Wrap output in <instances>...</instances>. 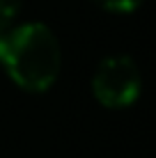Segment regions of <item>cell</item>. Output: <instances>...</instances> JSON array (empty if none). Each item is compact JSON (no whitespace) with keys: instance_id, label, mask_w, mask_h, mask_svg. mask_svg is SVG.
<instances>
[{"instance_id":"obj_3","label":"cell","mask_w":156,"mask_h":158,"mask_svg":"<svg viewBox=\"0 0 156 158\" xmlns=\"http://www.w3.org/2000/svg\"><path fill=\"white\" fill-rule=\"evenodd\" d=\"M21 5H23V0H0V35L9 30V25L21 12Z\"/></svg>"},{"instance_id":"obj_4","label":"cell","mask_w":156,"mask_h":158,"mask_svg":"<svg viewBox=\"0 0 156 158\" xmlns=\"http://www.w3.org/2000/svg\"><path fill=\"white\" fill-rule=\"evenodd\" d=\"M94 2H99L110 12H133L142 5V0H94Z\"/></svg>"},{"instance_id":"obj_1","label":"cell","mask_w":156,"mask_h":158,"mask_svg":"<svg viewBox=\"0 0 156 158\" xmlns=\"http://www.w3.org/2000/svg\"><path fill=\"white\" fill-rule=\"evenodd\" d=\"M0 62L21 89L46 92L57 80L62 51L44 23H25L0 35Z\"/></svg>"},{"instance_id":"obj_2","label":"cell","mask_w":156,"mask_h":158,"mask_svg":"<svg viewBox=\"0 0 156 158\" xmlns=\"http://www.w3.org/2000/svg\"><path fill=\"white\" fill-rule=\"evenodd\" d=\"M140 71L126 55H110L96 67L92 78V92L106 108H126L140 94Z\"/></svg>"}]
</instances>
